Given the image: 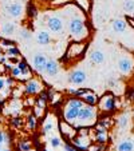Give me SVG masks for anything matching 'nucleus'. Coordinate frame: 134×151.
I'll return each mask as SVG.
<instances>
[{"mask_svg": "<svg viewBox=\"0 0 134 151\" xmlns=\"http://www.w3.org/2000/svg\"><path fill=\"white\" fill-rule=\"evenodd\" d=\"M36 42L40 46H47L51 42V36H50V34L47 31H40L36 35Z\"/></svg>", "mask_w": 134, "mask_h": 151, "instance_id": "nucleus-14", "label": "nucleus"}, {"mask_svg": "<svg viewBox=\"0 0 134 151\" xmlns=\"http://www.w3.org/2000/svg\"><path fill=\"white\" fill-rule=\"evenodd\" d=\"M40 91V83L35 79H30L26 84V92L28 95H35Z\"/></svg>", "mask_w": 134, "mask_h": 151, "instance_id": "nucleus-12", "label": "nucleus"}, {"mask_svg": "<svg viewBox=\"0 0 134 151\" xmlns=\"http://www.w3.org/2000/svg\"><path fill=\"white\" fill-rule=\"evenodd\" d=\"M99 124H101V126H105V127H109V126H110V123L106 122V120H101Z\"/></svg>", "mask_w": 134, "mask_h": 151, "instance_id": "nucleus-38", "label": "nucleus"}, {"mask_svg": "<svg viewBox=\"0 0 134 151\" xmlns=\"http://www.w3.org/2000/svg\"><path fill=\"white\" fill-rule=\"evenodd\" d=\"M27 122H28V128L30 130H35V127H36V116H35V115H28Z\"/></svg>", "mask_w": 134, "mask_h": 151, "instance_id": "nucleus-25", "label": "nucleus"}, {"mask_svg": "<svg viewBox=\"0 0 134 151\" xmlns=\"http://www.w3.org/2000/svg\"><path fill=\"white\" fill-rule=\"evenodd\" d=\"M69 29L70 34L74 37H85V23H83L82 19H78V17H72L69 22Z\"/></svg>", "mask_w": 134, "mask_h": 151, "instance_id": "nucleus-2", "label": "nucleus"}, {"mask_svg": "<svg viewBox=\"0 0 134 151\" xmlns=\"http://www.w3.org/2000/svg\"><path fill=\"white\" fill-rule=\"evenodd\" d=\"M47 26H49L50 31L54 32V34H60L63 32V20L58 16H51L47 20Z\"/></svg>", "mask_w": 134, "mask_h": 151, "instance_id": "nucleus-4", "label": "nucleus"}, {"mask_svg": "<svg viewBox=\"0 0 134 151\" xmlns=\"http://www.w3.org/2000/svg\"><path fill=\"white\" fill-rule=\"evenodd\" d=\"M6 84L7 86H14V79H12V78H8V79H6Z\"/></svg>", "mask_w": 134, "mask_h": 151, "instance_id": "nucleus-37", "label": "nucleus"}, {"mask_svg": "<svg viewBox=\"0 0 134 151\" xmlns=\"http://www.w3.org/2000/svg\"><path fill=\"white\" fill-rule=\"evenodd\" d=\"M17 68L20 70V74L22 75H30V68H28V64H27L24 60H19L17 62Z\"/></svg>", "mask_w": 134, "mask_h": 151, "instance_id": "nucleus-21", "label": "nucleus"}, {"mask_svg": "<svg viewBox=\"0 0 134 151\" xmlns=\"http://www.w3.org/2000/svg\"><path fill=\"white\" fill-rule=\"evenodd\" d=\"M27 15H28L30 17H35L38 15V9L34 4H31V3L28 4V7H27Z\"/></svg>", "mask_w": 134, "mask_h": 151, "instance_id": "nucleus-23", "label": "nucleus"}, {"mask_svg": "<svg viewBox=\"0 0 134 151\" xmlns=\"http://www.w3.org/2000/svg\"><path fill=\"white\" fill-rule=\"evenodd\" d=\"M129 23H130V24H131V26H133V27H134V20H133V19H129Z\"/></svg>", "mask_w": 134, "mask_h": 151, "instance_id": "nucleus-39", "label": "nucleus"}, {"mask_svg": "<svg viewBox=\"0 0 134 151\" xmlns=\"http://www.w3.org/2000/svg\"><path fill=\"white\" fill-rule=\"evenodd\" d=\"M0 112H1V104H0Z\"/></svg>", "mask_w": 134, "mask_h": 151, "instance_id": "nucleus-44", "label": "nucleus"}, {"mask_svg": "<svg viewBox=\"0 0 134 151\" xmlns=\"http://www.w3.org/2000/svg\"><path fill=\"white\" fill-rule=\"evenodd\" d=\"M43 151H50V150H47V148H44V150H43Z\"/></svg>", "mask_w": 134, "mask_h": 151, "instance_id": "nucleus-43", "label": "nucleus"}, {"mask_svg": "<svg viewBox=\"0 0 134 151\" xmlns=\"http://www.w3.org/2000/svg\"><path fill=\"white\" fill-rule=\"evenodd\" d=\"M69 80L72 83V84L80 86L87 80V75H86V72L82 71V70H75V71H72L71 74H70Z\"/></svg>", "mask_w": 134, "mask_h": 151, "instance_id": "nucleus-5", "label": "nucleus"}, {"mask_svg": "<svg viewBox=\"0 0 134 151\" xmlns=\"http://www.w3.org/2000/svg\"><path fill=\"white\" fill-rule=\"evenodd\" d=\"M59 71V66L55 60H47V64H46V68H44V72L50 76H55Z\"/></svg>", "mask_w": 134, "mask_h": 151, "instance_id": "nucleus-13", "label": "nucleus"}, {"mask_svg": "<svg viewBox=\"0 0 134 151\" xmlns=\"http://www.w3.org/2000/svg\"><path fill=\"white\" fill-rule=\"evenodd\" d=\"M20 70L17 67H12V76L14 78H20Z\"/></svg>", "mask_w": 134, "mask_h": 151, "instance_id": "nucleus-33", "label": "nucleus"}, {"mask_svg": "<svg viewBox=\"0 0 134 151\" xmlns=\"http://www.w3.org/2000/svg\"><path fill=\"white\" fill-rule=\"evenodd\" d=\"M3 151H11V150H9V148H6V150H3Z\"/></svg>", "mask_w": 134, "mask_h": 151, "instance_id": "nucleus-41", "label": "nucleus"}, {"mask_svg": "<svg viewBox=\"0 0 134 151\" xmlns=\"http://www.w3.org/2000/svg\"><path fill=\"white\" fill-rule=\"evenodd\" d=\"M52 128H54V123L50 122V120H47V122H44L42 130H43V132H44V134H49V132L52 131Z\"/></svg>", "mask_w": 134, "mask_h": 151, "instance_id": "nucleus-24", "label": "nucleus"}, {"mask_svg": "<svg viewBox=\"0 0 134 151\" xmlns=\"http://www.w3.org/2000/svg\"><path fill=\"white\" fill-rule=\"evenodd\" d=\"M71 142L77 151L87 150V147H88V139L87 138L85 139V132H82V137H72Z\"/></svg>", "mask_w": 134, "mask_h": 151, "instance_id": "nucleus-6", "label": "nucleus"}, {"mask_svg": "<svg viewBox=\"0 0 134 151\" xmlns=\"http://www.w3.org/2000/svg\"><path fill=\"white\" fill-rule=\"evenodd\" d=\"M82 98H83L86 104H88V106H94L95 103H97V95L93 94L90 90H88L87 92H85V94L82 95Z\"/></svg>", "mask_w": 134, "mask_h": 151, "instance_id": "nucleus-19", "label": "nucleus"}, {"mask_svg": "<svg viewBox=\"0 0 134 151\" xmlns=\"http://www.w3.org/2000/svg\"><path fill=\"white\" fill-rule=\"evenodd\" d=\"M90 60L94 64H102L105 62V54L102 51H93L91 55H90Z\"/></svg>", "mask_w": 134, "mask_h": 151, "instance_id": "nucleus-15", "label": "nucleus"}, {"mask_svg": "<svg viewBox=\"0 0 134 151\" xmlns=\"http://www.w3.org/2000/svg\"><path fill=\"white\" fill-rule=\"evenodd\" d=\"M30 37H31V34H30V31H27V29H22V31H20V39L28 40Z\"/></svg>", "mask_w": 134, "mask_h": 151, "instance_id": "nucleus-32", "label": "nucleus"}, {"mask_svg": "<svg viewBox=\"0 0 134 151\" xmlns=\"http://www.w3.org/2000/svg\"><path fill=\"white\" fill-rule=\"evenodd\" d=\"M113 29H114L117 34H122L126 31V22L122 19H117L113 22Z\"/></svg>", "mask_w": 134, "mask_h": 151, "instance_id": "nucleus-16", "label": "nucleus"}, {"mask_svg": "<svg viewBox=\"0 0 134 151\" xmlns=\"http://www.w3.org/2000/svg\"><path fill=\"white\" fill-rule=\"evenodd\" d=\"M95 139L98 143H105L107 140V132H106V128L99 127L95 130Z\"/></svg>", "mask_w": 134, "mask_h": 151, "instance_id": "nucleus-18", "label": "nucleus"}, {"mask_svg": "<svg viewBox=\"0 0 134 151\" xmlns=\"http://www.w3.org/2000/svg\"><path fill=\"white\" fill-rule=\"evenodd\" d=\"M63 151H77L75 150V147L72 145H69V143H66L64 146H63Z\"/></svg>", "mask_w": 134, "mask_h": 151, "instance_id": "nucleus-34", "label": "nucleus"}, {"mask_svg": "<svg viewBox=\"0 0 134 151\" xmlns=\"http://www.w3.org/2000/svg\"><path fill=\"white\" fill-rule=\"evenodd\" d=\"M50 145H51V147H52V148H58V147H60V145H62V142H60V138H58V137L51 138V139H50Z\"/></svg>", "mask_w": 134, "mask_h": 151, "instance_id": "nucleus-27", "label": "nucleus"}, {"mask_svg": "<svg viewBox=\"0 0 134 151\" xmlns=\"http://www.w3.org/2000/svg\"><path fill=\"white\" fill-rule=\"evenodd\" d=\"M123 9H125V12H127V14L134 12V0H125V1H123Z\"/></svg>", "mask_w": 134, "mask_h": 151, "instance_id": "nucleus-22", "label": "nucleus"}, {"mask_svg": "<svg viewBox=\"0 0 134 151\" xmlns=\"http://www.w3.org/2000/svg\"><path fill=\"white\" fill-rule=\"evenodd\" d=\"M0 43H1V46L7 47V48L15 46V42H14V40H9V39H1V40H0Z\"/></svg>", "mask_w": 134, "mask_h": 151, "instance_id": "nucleus-30", "label": "nucleus"}, {"mask_svg": "<svg viewBox=\"0 0 134 151\" xmlns=\"http://www.w3.org/2000/svg\"><path fill=\"white\" fill-rule=\"evenodd\" d=\"M7 55H9V56H19V50L16 48V47H9L8 50H7Z\"/></svg>", "mask_w": 134, "mask_h": 151, "instance_id": "nucleus-29", "label": "nucleus"}, {"mask_svg": "<svg viewBox=\"0 0 134 151\" xmlns=\"http://www.w3.org/2000/svg\"><path fill=\"white\" fill-rule=\"evenodd\" d=\"M12 124L16 126V127H17V126H20V119H19V118H15V119L12 120Z\"/></svg>", "mask_w": 134, "mask_h": 151, "instance_id": "nucleus-36", "label": "nucleus"}, {"mask_svg": "<svg viewBox=\"0 0 134 151\" xmlns=\"http://www.w3.org/2000/svg\"><path fill=\"white\" fill-rule=\"evenodd\" d=\"M4 87H6V80H4L3 78H0V91H1Z\"/></svg>", "mask_w": 134, "mask_h": 151, "instance_id": "nucleus-35", "label": "nucleus"}, {"mask_svg": "<svg viewBox=\"0 0 134 151\" xmlns=\"http://www.w3.org/2000/svg\"><path fill=\"white\" fill-rule=\"evenodd\" d=\"M32 63H34V67L38 72H43L47 64V58L43 54H36L32 59Z\"/></svg>", "mask_w": 134, "mask_h": 151, "instance_id": "nucleus-7", "label": "nucleus"}, {"mask_svg": "<svg viewBox=\"0 0 134 151\" xmlns=\"http://www.w3.org/2000/svg\"><path fill=\"white\" fill-rule=\"evenodd\" d=\"M83 106V102L78 98H70L66 103V109L63 111V116L64 120L70 124H74L78 119V114H79L80 107Z\"/></svg>", "mask_w": 134, "mask_h": 151, "instance_id": "nucleus-1", "label": "nucleus"}, {"mask_svg": "<svg viewBox=\"0 0 134 151\" xmlns=\"http://www.w3.org/2000/svg\"><path fill=\"white\" fill-rule=\"evenodd\" d=\"M1 31H3V34L6 35V36H11V35L15 32V24L11 23V22H7V23L3 24Z\"/></svg>", "mask_w": 134, "mask_h": 151, "instance_id": "nucleus-20", "label": "nucleus"}, {"mask_svg": "<svg viewBox=\"0 0 134 151\" xmlns=\"http://www.w3.org/2000/svg\"><path fill=\"white\" fill-rule=\"evenodd\" d=\"M129 123V116L127 115H122V116L120 118V119H118V126H120V127H126V124H127Z\"/></svg>", "mask_w": 134, "mask_h": 151, "instance_id": "nucleus-28", "label": "nucleus"}, {"mask_svg": "<svg viewBox=\"0 0 134 151\" xmlns=\"http://www.w3.org/2000/svg\"><path fill=\"white\" fill-rule=\"evenodd\" d=\"M0 151H3V146L0 145Z\"/></svg>", "mask_w": 134, "mask_h": 151, "instance_id": "nucleus-40", "label": "nucleus"}, {"mask_svg": "<svg viewBox=\"0 0 134 151\" xmlns=\"http://www.w3.org/2000/svg\"><path fill=\"white\" fill-rule=\"evenodd\" d=\"M59 128H60V132L64 135L66 138H72L75 137V130L70 126V123L64 122H59Z\"/></svg>", "mask_w": 134, "mask_h": 151, "instance_id": "nucleus-11", "label": "nucleus"}, {"mask_svg": "<svg viewBox=\"0 0 134 151\" xmlns=\"http://www.w3.org/2000/svg\"><path fill=\"white\" fill-rule=\"evenodd\" d=\"M95 116V111H94V107L93 106H88V104H83L79 110V114H78V122L85 124V123L91 122Z\"/></svg>", "mask_w": 134, "mask_h": 151, "instance_id": "nucleus-3", "label": "nucleus"}, {"mask_svg": "<svg viewBox=\"0 0 134 151\" xmlns=\"http://www.w3.org/2000/svg\"><path fill=\"white\" fill-rule=\"evenodd\" d=\"M101 109L105 111H114L115 110V99L113 95H105L101 103Z\"/></svg>", "mask_w": 134, "mask_h": 151, "instance_id": "nucleus-8", "label": "nucleus"}, {"mask_svg": "<svg viewBox=\"0 0 134 151\" xmlns=\"http://www.w3.org/2000/svg\"><path fill=\"white\" fill-rule=\"evenodd\" d=\"M118 70L123 74H129L133 70V62L129 58H122L118 60Z\"/></svg>", "mask_w": 134, "mask_h": 151, "instance_id": "nucleus-10", "label": "nucleus"}, {"mask_svg": "<svg viewBox=\"0 0 134 151\" xmlns=\"http://www.w3.org/2000/svg\"><path fill=\"white\" fill-rule=\"evenodd\" d=\"M134 143L130 139H125L117 146V151H133Z\"/></svg>", "mask_w": 134, "mask_h": 151, "instance_id": "nucleus-17", "label": "nucleus"}, {"mask_svg": "<svg viewBox=\"0 0 134 151\" xmlns=\"http://www.w3.org/2000/svg\"><path fill=\"white\" fill-rule=\"evenodd\" d=\"M31 150V145L27 142H20L17 145V151H30Z\"/></svg>", "mask_w": 134, "mask_h": 151, "instance_id": "nucleus-26", "label": "nucleus"}, {"mask_svg": "<svg viewBox=\"0 0 134 151\" xmlns=\"http://www.w3.org/2000/svg\"><path fill=\"white\" fill-rule=\"evenodd\" d=\"M6 11L9 16L19 17L20 15H22V12H23V7H22V4H19V3H12V4H8V6L6 7Z\"/></svg>", "mask_w": 134, "mask_h": 151, "instance_id": "nucleus-9", "label": "nucleus"}, {"mask_svg": "<svg viewBox=\"0 0 134 151\" xmlns=\"http://www.w3.org/2000/svg\"><path fill=\"white\" fill-rule=\"evenodd\" d=\"M0 59H1V50H0Z\"/></svg>", "mask_w": 134, "mask_h": 151, "instance_id": "nucleus-42", "label": "nucleus"}, {"mask_svg": "<svg viewBox=\"0 0 134 151\" xmlns=\"http://www.w3.org/2000/svg\"><path fill=\"white\" fill-rule=\"evenodd\" d=\"M8 134H6L4 131H0V145L3 146L4 143H8Z\"/></svg>", "mask_w": 134, "mask_h": 151, "instance_id": "nucleus-31", "label": "nucleus"}]
</instances>
